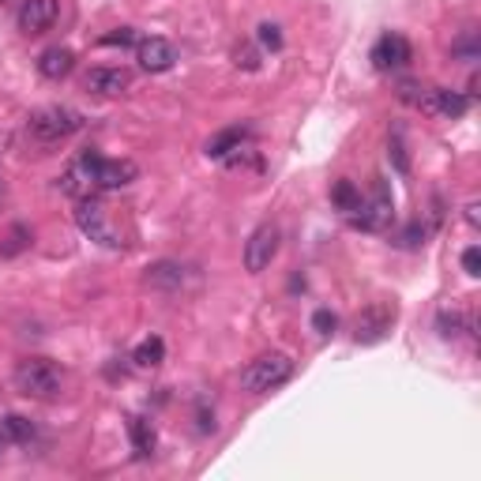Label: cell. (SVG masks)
Listing matches in <instances>:
<instances>
[{"label":"cell","mask_w":481,"mask_h":481,"mask_svg":"<svg viewBox=\"0 0 481 481\" xmlns=\"http://www.w3.org/2000/svg\"><path fill=\"white\" fill-rule=\"evenodd\" d=\"M132 42H136V30L132 26H120V30H113V35L102 38V46H132Z\"/></svg>","instance_id":"obj_27"},{"label":"cell","mask_w":481,"mask_h":481,"mask_svg":"<svg viewBox=\"0 0 481 481\" xmlns=\"http://www.w3.org/2000/svg\"><path fill=\"white\" fill-rule=\"evenodd\" d=\"M350 218H354V226H361V230H369V234H380V230L392 226V222H395V204H392V196H388V188H383V181H376L372 196L361 200L358 211L350 214Z\"/></svg>","instance_id":"obj_7"},{"label":"cell","mask_w":481,"mask_h":481,"mask_svg":"<svg viewBox=\"0 0 481 481\" xmlns=\"http://www.w3.org/2000/svg\"><path fill=\"white\" fill-rule=\"evenodd\" d=\"M395 305L392 301H376V305H369L358 319H354V342L358 346H376V342H383L392 335V328H395Z\"/></svg>","instance_id":"obj_6"},{"label":"cell","mask_w":481,"mask_h":481,"mask_svg":"<svg viewBox=\"0 0 481 481\" xmlns=\"http://www.w3.org/2000/svg\"><path fill=\"white\" fill-rule=\"evenodd\" d=\"M87 170H90V181L94 188H102V192H113V188H124V184H132L140 177V166L132 162V158H102L99 151H87L79 154Z\"/></svg>","instance_id":"obj_5"},{"label":"cell","mask_w":481,"mask_h":481,"mask_svg":"<svg viewBox=\"0 0 481 481\" xmlns=\"http://www.w3.org/2000/svg\"><path fill=\"white\" fill-rule=\"evenodd\" d=\"M290 376H294V361L286 358V354H278V350H271V354H260L256 361L245 365L241 388H245L248 395H267V392L282 388V383L290 380Z\"/></svg>","instance_id":"obj_3"},{"label":"cell","mask_w":481,"mask_h":481,"mask_svg":"<svg viewBox=\"0 0 481 481\" xmlns=\"http://www.w3.org/2000/svg\"><path fill=\"white\" fill-rule=\"evenodd\" d=\"M260 42H264L267 49H278V46H282V35H278L275 23H264V26H260Z\"/></svg>","instance_id":"obj_28"},{"label":"cell","mask_w":481,"mask_h":481,"mask_svg":"<svg viewBox=\"0 0 481 481\" xmlns=\"http://www.w3.org/2000/svg\"><path fill=\"white\" fill-rule=\"evenodd\" d=\"M76 222H79V230L90 237V241H99L106 248H124V245H132V226L110 207L102 204L99 196H83L79 207H76Z\"/></svg>","instance_id":"obj_1"},{"label":"cell","mask_w":481,"mask_h":481,"mask_svg":"<svg viewBox=\"0 0 481 481\" xmlns=\"http://www.w3.org/2000/svg\"><path fill=\"white\" fill-rule=\"evenodd\" d=\"M83 87L102 94V99H117V94H124L128 87H132V72L128 68H90Z\"/></svg>","instance_id":"obj_12"},{"label":"cell","mask_w":481,"mask_h":481,"mask_svg":"<svg viewBox=\"0 0 481 481\" xmlns=\"http://www.w3.org/2000/svg\"><path fill=\"white\" fill-rule=\"evenodd\" d=\"M278 226H271V222H264V226H256L252 237L245 241V271L248 275H260L271 267V260L278 256Z\"/></svg>","instance_id":"obj_8"},{"label":"cell","mask_w":481,"mask_h":481,"mask_svg":"<svg viewBox=\"0 0 481 481\" xmlns=\"http://www.w3.org/2000/svg\"><path fill=\"white\" fill-rule=\"evenodd\" d=\"M422 94H425V83H418V79H403V83H399V99H403L406 106H413V110H418Z\"/></svg>","instance_id":"obj_23"},{"label":"cell","mask_w":481,"mask_h":481,"mask_svg":"<svg viewBox=\"0 0 481 481\" xmlns=\"http://www.w3.org/2000/svg\"><path fill=\"white\" fill-rule=\"evenodd\" d=\"M0 436L12 444H26V440H35V425L19 418V413H8V418H0Z\"/></svg>","instance_id":"obj_20"},{"label":"cell","mask_w":481,"mask_h":481,"mask_svg":"<svg viewBox=\"0 0 481 481\" xmlns=\"http://www.w3.org/2000/svg\"><path fill=\"white\" fill-rule=\"evenodd\" d=\"M463 271H466L470 278H477V275H481V248H477V245L463 252Z\"/></svg>","instance_id":"obj_26"},{"label":"cell","mask_w":481,"mask_h":481,"mask_svg":"<svg viewBox=\"0 0 481 481\" xmlns=\"http://www.w3.org/2000/svg\"><path fill=\"white\" fill-rule=\"evenodd\" d=\"M143 282L151 286V290H181V286H184V267L173 264V260H158V264L147 267Z\"/></svg>","instance_id":"obj_14"},{"label":"cell","mask_w":481,"mask_h":481,"mask_svg":"<svg viewBox=\"0 0 481 481\" xmlns=\"http://www.w3.org/2000/svg\"><path fill=\"white\" fill-rule=\"evenodd\" d=\"M331 204L339 207V211H346V214H354L358 211V204H361V192H358V184L354 181H335V188H331Z\"/></svg>","instance_id":"obj_19"},{"label":"cell","mask_w":481,"mask_h":481,"mask_svg":"<svg viewBox=\"0 0 481 481\" xmlns=\"http://www.w3.org/2000/svg\"><path fill=\"white\" fill-rule=\"evenodd\" d=\"M162 358H166V342L158 339V335L143 339V342L136 346V354H132V361H136L140 369H158V365H162Z\"/></svg>","instance_id":"obj_18"},{"label":"cell","mask_w":481,"mask_h":481,"mask_svg":"<svg viewBox=\"0 0 481 481\" xmlns=\"http://www.w3.org/2000/svg\"><path fill=\"white\" fill-rule=\"evenodd\" d=\"M79 128H83V113L72 106H46L26 120V132L38 143H60V140L76 136Z\"/></svg>","instance_id":"obj_4"},{"label":"cell","mask_w":481,"mask_h":481,"mask_svg":"<svg viewBox=\"0 0 481 481\" xmlns=\"http://www.w3.org/2000/svg\"><path fill=\"white\" fill-rule=\"evenodd\" d=\"M136 57H140V64H143L147 72H170L173 64H177V49L166 38H143L140 49H136Z\"/></svg>","instance_id":"obj_13"},{"label":"cell","mask_w":481,"mask_h":481,"mask_svg":"<svg viewBox=\"0 0 481 481\" xmlns=\"http://www.w3.org/2000/svg\"><path fill=\"white\" fill-rule=\"evenodd\" d=\"M436 331H440L444 339H459V335L466 331V316H463L459 308H444V312L436 316Z\"/></svg>","instance_id":"obj_21"},{"label":"cell","mask_w":481,"mask_h":481,"mask_svg":"<svg viewBox=\"0 0 481 481\" xmlns=\"http://www.w3.org/2000/svg\"><path fill=\"white\" fill-rule=\"evenodd\" d=\"M12 383H16V392L26 395V399H53L64 388V372L49 358H26V361L16 365Z\"/></svg>","instance_id":"obj_2"},{"label":"cell","mask_w":481,"mask_h":481,"mask_svg":"<svg viewBox=\"0 0 481 481\" xmlns=\"http://www.w3.org/2000/svg\"><path fill=\"white\" fill-rule=\"evenodd\" d=\"M413 60V49L403 35H383L376 46H372V68L376 72H399Z\"/></svg>","instance_id":"obj_10"},{"label":"cell","mask_w":481,"mask_h":481,"mask_svg":"<svg viewBox=\"0 0 481 481\" xmlns=\"http://www.w3.org/2000/svg\"><path fill=\"white\" fill-rule=\"evenodd\" d=\"M60 16V0H23L19 8V30L23 35H46Z\"/></svg>","instance_id":"obj_11"},{"label":"cell","mask_w":481,"mask_h":481,"mask_svg":"<svg viewBox=\"0 0 481 481\" xmlns=\"http://www.w3.org/2000/svg\"><path fill=\"white\" fill-rule=\"evenodd\" d=\"M5 444H8V440H5V436H0V452H5Z\"/></svg>","instance_id":"obj_31"},{"label":"cell","mask_w":481,"mask_h":481,"mask_svg":"<svg viewBox=\"0 0 481 481\" xmlns=\"http://www.w3.org/2000/svg\"><path fill=\"white\" fill-rule=\"evenodd\" d=\"M312 328H316L319 335H335V328H339V316H335V312H328V308H319V312L312 316Z\"/></svg>","instance_id":"obj_25"},{"label":"cell","mask_w":481,"mask_h":481,"mask_svg":"<svg viewBox=\"0 0 481 481\" xmlns=\"http://www.w3.org/2000/svg\"><path fill=\"white\" fill-rule=\"evenodd\" d=\"M128 436H132V447H136V455L140 459H147L151 452H154V425L147 422V418H132L128 422Z\"/></svg>","instance_id":"obj_17"},{"label":"cell","mask_w":481,"mask_h":481,"mask_svg":"<svg viewBox=\"0 0 481 481\" xmlns=\"http://www.w3.org/2000/svg\"><path fill=\"white\" fill-rule=\"evenodd\" d=\"M76 68V53L68 49V46H53V49H46L42 57H38V72L46 76V79H64Z\"/></svg>","instance_id":"obj_16"},{"label":"cell","mask_w":481,"mask_h":481,"mask_svg":"<svg viewBox=\"0 0 481 481\" xmlns=\"http://www.w3.org/2000/svg\"><path fill=\"white\" fill-rule=\"evenodd\" d=\"M30 245V230L26 226H16L12 234H8V245H0V256H16L19 248H26Z\"/></svg>","instance_id":"obj_24"},{"label":"cell","mask_w":481,"mask_h":481,"mask_svg":"<svg viewBox=\"0 0 481 481\" xmlns=\"http://www.w3.org/2000/svg\"><path fill=\"white\" fill-rule=\"evenodd\" d=\"M418 110H422V113H429V117H447V120H455V117H463V113L470 110V99H466V94H459V90L425 87Z\"/></svg>","instance_id":"obj_9"},{"label":"cell","mask_w":481,"mask_h":481,"mask_svg":"<svg viewBox=\"0 0 481 481\" xmlns=\"http://www.w3.org/2000/svg\"><path fill=\"white\" fill-rule=\"evenodd\" d=\"M388 158H392V166H395L399 173H410V154H406V143H403V132H399V128H395L392 140H388Z\"/></svg>","instance_id":"obj_22"},{"label":"cell","mask_w":481,"mask_h":481,"mask_svg":"<svg viewBox=\"0 0 481 481\" xmlns=\"http://www.w3.org/2000/svg\"><path fill=\"white\" fill-rule=\"evenodd\" d=\"M466 222H470V226H477V222H481V214H477V204H466Z\"/></svg>","instance_id":"obj_30"},{"label":"cell","mask_w":481,"mask_h":481,"mask_svg":"<svg viewBox=\"0 0 481 481\" xmlns=\"http://www.w3.org/2000/svg\"><path fill=\"white\" fill-rule=\"evenodd\" d=\"M237 64H245L248 72H252V68H260V60H256V53H252V49H245V53L237 49Z\"/></svg>","instance_id":"obj_29"},{"label":"cell","mask_w":481,"mask_h":481,"mask_svg":"<svg viewBox=\"0 0 481 481\" xmlns=\"http://www.w3.org/2000/svg\"><path fill=\"white\" fill-rule=\"evenodd\" d=\"M245 140H248V128H245V124L222 128L218 136H211V140H207L204 154H207V158H230L234 151H241V147H245Z\"/></svg>","instance_id":"obj_15"}]
</instances>
